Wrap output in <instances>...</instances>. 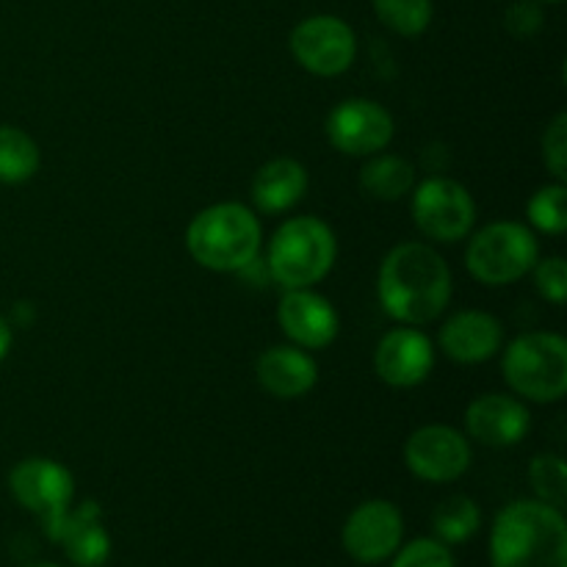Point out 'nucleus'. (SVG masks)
<instances>
[{
    "label": "nucleus",
    "mask_w": 567,
    "mask_h": 567,
    "mask_svg": "<svg viewBox=\"0 0 567 567\" xmlns=\"http://www.w3.org/2000/svg\"><path fill=\"white\" fill-rule=\"evenodd\" d=\"M252 205L260 214H286L308 194V169L297 158H275L252 177Z\"/></svg>",
    "instance_id": "6ab92c4d"
},
{
    "label": "nucleus",
    "mask_w": 567,
    "mask_h": 567,
    "mask_svg": "<svg viewBox=\"0 0 567 567\" xmlns=\"http://www.w3.org/2000/svg\"><path fill=\"white\" fill-rule=\"evenodd\" d=\"M502 321L485 310H460L441 327L437 336L443 354L460 365H476L496 358L502 352Z\"/></svg>",
    "instance_id": "f3484780"
},
{
    "label": "nucleus",
    "mask_w": 567,
    "mask_h": 567,
    "mask_svg": "<svg viewBox=\"0 0 567 567\" xmlns=\"http://www.w3.org/2000/svg\"><path fill=\"white\" fill-rule=\"evenodd\" d=\"M402 535L404 520L396 504L385 498H371L352 509L343 524L341 540L354 563L380 565L399 551Z\"/></svg>",
    "instance_id": "9b49d317"
},
{
    "label": "nucleus",
    "mask_w": 567,
    "mask_h": 567,
    "mask_svg": "<svg viewBox=\"0 0 567 567\" xmlns=\"http://www.w3.org/2000/svg\"><path fill=\"white\" fill-rule=\"evenodd\" d=\"M11 349V324L0 316V360H6Z\"/></svg>",
    "instance_id": "c756f323"
},
{
    "label": "nucleus",
    "mask_w": 567,
    "mask_h": 567,
    "mask_svg": "<svg viewBox=\"0 0 567 567\" xmlns=\"http://www.w3.org/2000/svg\"><path fill=\"white\" fill-rule=\"evenodd\" d=\"M540 3H559V0H540Z\"/></svg>",
    "instance_id": "2f4dec72"
},
{
    "label": "nucleus",
    "mask_w": 567,
    "mask_h": 567,
    "mask_svg": "<svg viewBox=\"0 0 567 567\" xmlns=\"http://www.w3.org/2000/svg\"><path fill=\"white\" fill-rule=\"evenodd\" d=\"M9 491L17 504L42 520L64 513L75 498V480L61 463L50 457H28L9 474Z\"/></svg>",
    "instance_id": "f8f14e48"
},
{
    "label": "nucleus",
    "mask_w": 567,
    "mask_h": 567,
    "mask_svg": "<svg viewBox=\"0 0 567 567\" xmlns=\"http://www.w3.org/2000/svg\"><path fill=\"white\" fill-rule=\"evenodd\" d=\"M255 377L269 396L291 402V399L308 396L319 382V365L310 358L308 349L280 343L260 352L255 363Z\"/></svg>",
    "instance_id": "a211bd4d"
},
{
    "label": "nucleus",
    "mask_w": 567,
    "mask_h": 567,
    "mask_svg": "<svg viewBox=\"0 0 567 567\" xmlns=\"http://www.w3.org/2000/svg\"><path fill=\"white\" fill-rule=\"evenodd\" d=\"M502 371L518 399L559 402L567 393V341L557 332H524L504 349Z\"/></svg>",
    "instance_id": "39448f33"
},
{
    "label": "nucleus",
    "mask_w": 567,
    "mask_h": 567,
    "mask_svg": "<svg viewBox=\"0 0 567 567\" xmlns=\"http://www.w3.org/2000/svg\"><path fill=\"white\" fill-rule=\"evenodd\" d=\"M377 17L385 28H391L399 37H421L432 25L435 6L432 0H371Z\"/></svg>",
    "instance_id": "5701e85b"
},
{
    "label": "nucleus",
    "mask_w": 567,
    "mask_h": 567,
    "mask_svg": "<svg viewBox=\"0 0 567 567\" xmlns=\"http://www.w3.org/2000/svg\"><path fill=\"white\" fill-rule=\"evenodd\" d=\"M493 567H567V524L563 509L537 498L507 504L493 520Z\"/></svg>",
    "instance_id": "f03ea898"
},
{
    "label": "nucleus",
    "mask_w": 567,
    "mask_h": 567,
    "mask_svg": "<svg viewBox=\"0 0 567 567\" xmlns=\"http://www.w3.org/2000/svg\"><path fill=\"white\" fill-rule=\"evenodd\" d=\"M532 413L524 399L507 393H485L465 410V432L487 449L518 446L529 435Z\"/></svg>",
    "instance_id": "dca6fc26"
},
{
    "label": "nucleus",
    "mask_w": 567,
    "mask_h": 567,
    "mask_svg": "<svg viewBox=\"0 0 567 567\" xmlns=\"http://www.w3.org/2000/svg\"><path fill=\"white\" fill-rule=\"evenodd\" d=\"M543 161L559 183L567 181V114H557L543 133Z\"/></svg>",
    "instance_id": "cd10ccee"
},
{
    "label": "nucleus",
    "mask_w": 567,
    "mask_h": 567,
    "mask_svg": "<svg viewBox=\"0 0 567 567\" xmlns=\"http://www.w3.org/2000/svg\"><path fill=\"white\" fill-rule=\"evenodd\" d=\"M338 241L319 216H293L282 221L269 244V271L282 288H313L330 275Z\"/></svg>",
    "instance_id": "20e7f679"
},
{
    "label": "nucleus",
    "mask_w": 567,
    "mask_h": 567,
    "mask_svg": "<svg viewBox=\"0 0 567 567\" xmlns=\"http://www.w3.org/2000/svg\"><path fill=\"white\" fill-rule=\"evenodd\" d=\"M42 155L39 144L14 125H0V183L17 186L37 175Z\"/></svg>",
    "instance_id": "412c9836"
},
{
    "label": "nucleus",
    "mask_w": 567,
    "mask_h": 567,
    "mask_svg": "<svg viewBox=\"0 0 567 567\" xmlns=\"http://www.w3.org/2000/svg\"><path fill=\"white\" fill-rule=\"evenodd\" d=\"M529 221L535 230L546 233V236H563L567 230V188L565 183H551L532 194L529 199Z\"/></svg>",
    "instance_id": "b1692460"
},
{
    "label": "nucleus",
    "mask_w": 567,
    "mask_h": 567,
    "mask_svg": "<svg viewBox=\"0 0 567 567\" xmlns=\"http://www.w3.org/2000/svg\"><path fill=\"white\" fill-rule=\"evenodd\" d=\"M435 369V347L419 327H396L377 343L374 371L385 385L415 388Z\"/></svg>",
    "instance_id": "ddd939ff"
},
{
    "label": "nucleus",
    "mask_w": 567,
    "mask_h": 567,
    "mask_svg": "<svg viewBox=\"0 0 567 567\" xmlns=\"http://www.w3.org/2000/svg\"><path fill=\"white\" fill-rule=\"evenodd\" d=\"M324 131L338 153L369 158L391 144L396 125L385 105H380L377 100L352 97L330 111Z\"/></svg>",
    "instance_id": "1a4fd4ad"
},
{
    "label": "nucleus",
    "mask_w": 567,
    "mask_h": 567,
    "mask_svg": "<svg viewBox=\"0 0 567 567\" xmlns=\"http://www.w3.org/2000/svg\"><path fill=\"white\" fill-rule=\"evenodd\" d=\"M391 567H457L454 565L452 551L446 543L435 540V537H419V540L408 543L402 551H396Z\"/></svg>",
    "instance_id": "a878e982"
},
{
    "label": "nucleus",
    "mask_w": 567,
    "mask_h": 567,
    "mask_svg": "<svg viewBox=\"0 0 567 567\" xmlns=\"http://www.w3.org/2000/svg\"><path fill=\"white\" fill-rule=\"evenodd\" d=\"M421 236L437 244H454L471 236L476 225V203L463 183L452 177H426L413 188L410 203Z\"/></svg>",
    "instance_id": "0eeeda50"
},
{
    "label": "nucleus",
    "mask_w": 567,
    "mask_h": 567,
    "mask_svg": "<svg viewBox=\"0 0 567 567\" xmlns=\"http://www.w3.org/2000/svg\"><path fill=\"white\" fill-rule=\"evenodd\" d=\"M529 482L532 491L537 493V502H546L557 509L567 504V465L559 454H537L529 465Z\"/></svg>",
    "instance_id": "393cba45"
},
{
    "label": "nucleus",
    "mask_w": 567,
    "mask_h": 567,
    "mask_svg": "<svg viewBox=\"0 0 567 567\" xmlns=\"http://www.w3.org/2000/svg\"><path fill=\"white\" fill-rule=\"evenodd\" d=\"M471 443L460 430L430 424L415 430L404 443V465L421 482L446 485L460 480L471 465Z\"/></svg>",
    "instance_id": "9d476101"
},
{
    "label": "nucleus",
    "mask_w": 567,
    "mask_h": 567,
    "mask_svg": "<svg viewBox=\"0 0 567 567\" xmlns=\"http://www.w3.org/2000/svg\"><path fill=\"white\" fill-rule=\"evenodd\" d=\"M535 288L543 299L551 305H565L567 299V264L565 258L554 255V258H537L535 269Z\"/></svg>",
    "instance_id": "bb28decb"
},
{
    "label": "nucleus",
    "mask_w": 567,
    "mask_h": 567,
    "mask_svg": "<svg viewBox=\"0 0 567 567\" xmlns=\"http://www.w3.org/2000/svg\"><path fill=\"white\" fill-rule=\"evenodd\" d=\"M277 321L282 332L302 349H327L338 338L341 316L332 302L310 288H288L277 305Z\"/></svg>",
    "instance_id": "2eb2a0df"
},
{
    "label": "nucleus",
    "mask_w": 567,
    "mask_h": 567,
    "mask_svg": "<svg viewBox=\"0 0 567 567\" xmlns=\"http://www.w3.org/2000/svg\"><path fill=\"white\" fill-rule=\"evenodd\" d=\"M377 297L399 324L424 327L452 302V271L435 247L404 241L382 258Z\"/></svg>",
    "instance_id": "f257e3e1"
},
{
    "label": "nucleus",
    "mask_w": 567,
    "mask_h": 567,
    "mask_svg": "<svg viewBox=\"0 0 567 567\" xmlns=\"http://www.w3.org/2000/svg\"><path fill=\"white\" fill-rule=\"evenodd\" d=\"M28 567H64V565H53V563H37V565H28Z\"/></svg>",
    "instance_id": "7c9ffc66"
},
{
    "label": "nucleus",
    "mask_w": 567,
    "mask_h": 567,
    "mask_svg": "<svg viewBox=\"0 0 567 567\" xmlns=\"http://www.w3.org/2000/svg\"><path fill=\"white\" fill-rule=\"evenodd\" d=\"M540 258L535 233L520 221H491L471 236L465 249V266L482 286H513L529 275Z\"/></svg>",
    "instance_id": "423d86ee"
},
{
    "label": "nucleus",
    "mask_w": 567,
    "mask_h": 567,
    "mask_svg": "<svg viewBox=\"0 0 567 567\" xmlns=\"http://www.w3.org/2000/svg\"><path fill=\"white\" fill-rule=\"evenodd\" d=\"M53 543L64 546V554L75 567H103L111 557V537L103 526V509L94 502L70 507L53 518L42 520Z\"/></svg>",
    "instance_id": "4468645a"
},
{
    "label": "nucleus",
    "mask_w": 567,
    "mask_h": 567,
    "mask_svg": "<svg viewBox=\"0 0 567 567\" xmlns=\"http://www.w3.org/2000/svg\"><path fill=\"white\" fill-rule=\"evenodd\" d=\"M504 25L513 37L518 39H529L532 33L540 31L543 25V11L537 0H515L513 6L504 14Z\"/></svg>",
    "instance_id": "c85d7f7f"
},
{
    "label": "nucleus",
    "mask_w": 567,
    "mask_h": 567,
    "mask_svg": "<svg viewBox=\"0 0 567 567\" xmlns=\"http://www.w3.org/2000/svg\"><path fill=\"white\" fill-rule=\"evenodd\" d=\"M482 513L480 504L468 496H449L432 513V529H435V540L446 543V546H460L468 543L471 537L480 532Z\"/></svg>",
    "instance_id": "4be33fe9"
},
{
    "label": "nucleus",
    "mask_w": 567,
    "mask_h": 567,
    "mask_svg": "<svg viewBox=\"0 0 567 567\" xmlns=\"http://www.w3.org/2000/svg\"><path fill=\"white\" fill-rule=\"evenodd\" d=\"M260 244L264 227L255 210L241 203L208 205L186 227V249L194 264L221 275L252 266Z\"/></svg>",
    "instance_id": "7ed1b4c3"
},
{
    "label": "nucleus",
    "mask_w": 567,
    "mask_h": 567,
    "mask_svg": "<svg viewBox=\"0 0 567 567\" xmlns=\"http://www.w3.org/2000/svg\"><path fill=\"white\" fill-rule=\"evenodd\" d=\"M291 55L310 75L336 78L354 64L358 37L341 17L313 14L291 31Z\"/></svg>",
    "instance_id": "6e6552de"
},
{
    "label": "nucleus",
    "mask_w": 567,
    "mask_h": 567,
    "mask_svg": "<svg viewBox=\"0 0 567 567\" xmlns=\"http://www.w3.org/2000/svg\"><path fill=\"white\" fill-rule=\"evenodd\" d=\"M415 188V166L402 155L374 153L360 169V192L380 203H396Z\"/></svg>",
    "instance_id": "aec40b11"
}]
</instances>
